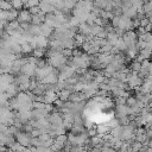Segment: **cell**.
<instances>
[{
	"instance_id": "obj_1",
	"label": "cell",
	"mask_w": 152,
	"mask_h": 152,
	"mask_svg": "<svg viewBox=\"0 0 152 152\" xmlns=\"http://www.w3.org/2000/svg\"><path fill=\"white\" fill-rule=\"evenodd\" d=\"M31 139H32V137L28 134V133H26V132H20L17 137H15V140L21 145V146H24V147H31Z\"/></svg>"
},
{
	"instance_id": "obj_2",
	"label": "cell",
	"mask_w": 152,
	"mask_h": 152,
	"mask_svg": "<svg viewBox=\"0 0 152 152\" xmlns=\"http://www.w3.org/2000/svg\"><path fill=\"white\" fill-rule=\"evenodd\" d=\"M36 71H37V65L34 63H30V62H27L23 66V69H21V74H24V75H26L28 77L34 76L36 75Z\"/></svg>"
},
{
	"instance_id": "obj_3",
	"label": "cell",
	"mask_w": 152,
	"mask_h": 152,
	"mask_svg": "<svg viewBox=\"0 0 152 152\" xmlns=\"http://www.w3.org/2000/svg\"><path fill=\"white\" fill-rule=\"evenodd\" d=\"M48 119H49V121L52 126H63V116L57 112L51 113L48 116Z\"/></svg>"
},
{
	"instance_id": "obj_4",
	"label": "cell",
	"mask_w": 152,
	"mask_h": 152,
	"mask_svg": "<svg viewBox=\"0 0 152 152\" xmlns=\"http://www.w3.org/2000/svg\"><path fill=\"white\" fill-rule=\"evenodd\" d=\"M39 8L44 14H51V13H55V11H56V8L52 6L51 1H40Z\"/></svg>"
},
{
	"instance_id": "obj_5",
	"label": "cell",
	"mask_w": 152,
	"mask_h": 152,
	"mask_svg": "<svg viewBox=\"0 0 152 152\" xmlns=\"http://www.w3.org/2000/svg\"><path fill=\"white\" fill-rule=\"evenodd\" d=\"M20 24L21 23H30V21H32V14H31V12H30V10H21V11H19V17H18V19H17Z\"/></svg>"
},
{
	"instance_id": "obj_6",
	"label": "cell",
	"mask_w": 152,
	"mask_h": 152,
	"mask_svg": "<svg viewBox=\"0 0 152 152\" xmlns=\"http://www.w3.org/2000/svg\"><path fill=\"white\" fill-rule=\"evenodd\" d=\"M40 28H42V36H44V37H46V38H48V37H51V36L53 34V28H52L51 26L46 25L45 23L40 25Z\"/></svg>"
},
{
	"instance_id": "obj_7",
	"label": "cell",
	"mask_w": 152,
	"mask_h": 152,
	"mask_svg": "<svg viewBox=\"0 0 152 152\" xmlns=\"http://www.w3.org/2000/svg\"><path fill=\"white\" fill-rule=\"evenodd\" d=\"M90 25H88L87 23H83V24H81L80 26H78V33H81V34H83V36H90Z\"/></svg>"
},
{
	"instance_id": "obj_8",
	"label": "cell",
	"mask_w": 152,
	"mask_h": 152,
	"mask_svg": "<svg viewBox=\"0 0 152 152\" xmlns=\"http://www.w3.org/2000/svg\"><path fill=\"white\" fill-rule=\"evenodd\" d=\"M31 34H33L34 37H39V36H42V28H40V25H33V24H31L30 25V28L27 30Z\"/></svg>"
},
{
	"instance_id": "obj_9",
	"label": "cell",
	"mask_w": 152,
	"mask_h": 152,
	"mask_svg": "<svg viewBox=\"0 0 152 152\" xmlns=\"http://www.w3.org/2000/svg\"><path fill=\"white\" fill-rule=\"evenodd\" d=\"M71 94H72V93H71L70 90H68V89L61 90V91L58 93V95H59V100H62L63 102H66V101H69Z\"/></svg>"
},
{
	"instance_id": "obj_10",
	"label": "cell",
	"mask_w": 152,
	"mask_h": 152,
	"mask_svg": "<svg viewBox=\"0 0 152 152\" xmlns=\"http://www.w3.org/2000/svg\"><path fill=\"white\" fill-rule=\"evenodd\" d=\"M11 10H13L12 2L4 1V0L0 1V11H11Z\"/></svg>"
},
{
	"instance_id": "obj_11",
	"label": "cell",
	"mask_w": 152,
	"mask_h": 152,
	"mask_svg": "<svg viewBox=\"0 0 152 152\" xmlns=\"http://www.w3.org/2000/svg\"><path fill=\"white\" fill-rule=\"evenodd\" d=\"M115 48L119 50V52H122V51H127V45H126V43L124 42L122 37H121V38L118 40V43H116Z\"/></svg>"
},
{
	"instance_id": "obj_12",
	"label": "cell",
	"mask_w": 152,
	"mask_h": 152,
	"mask_svg": "<svg viewBox=\"0 0 152 152\" xmlns=\"http://www.w3.org/2000/svg\"><path fill=\"white\" fill-rule=\"evenodd\" d=\"M21 52H23V55H27V53H30V52H33V48H32V45L28 44V43H24V44H21Z\"/></svg>"
},
{
	"instance_id": "obj_13",
	"label": "cell",
	"mask_w": 152,
	"mask_h": 152,
	"mask_svg": "<svg viewBox=\"0 0 152 152\" xmlns=\"http://www.w3.org/2000/svg\"><path fill=\"white\" fill-rule=\"evenodd\" d=\"M144 147V145L139 141H134L132 145H131V152H140L141 148Z\"/></svg>"
},
{
	"instance_id": "obj_14",
	"label": "cell",
	"mask_w": 152,
	"mask_h": 152,
	"mask_svg": "<svg viewBox=\"0 0 152 152\" xmlns=\"http://www.w3.org/2000/svg\"><path fill=\"white\" fill-rule=\"evenodd\" d=\"M39 4H40V1H37V0H34V1H32V0H30V1H24V6L27 7L28 10L39 6Z\"/></svg>"
},
{
	"instance_id": "obj_15",
	"label": "cell",
	"mask_w": 152,
	"mask_h": 152,
	"mask_svg": "<svg viewBox=\"0 0 152 152\" xmlns=\"http://www.w3.org/2000/svg\"><path fill=\"white\" fill-rule=\"evenodd\" d=\"M131 70L134 71V72H138V74H139V71L141 70V63L134 61V62L131 64Z\"/></svg>"
},
{
	"instance_id": "obj_16",
	"label": "cell",
	"mask_w": 152,
	"mask_h": 152,
	"mask_svg": "<svg viewBox=\"0 0 152 152\" xmlns=\"http://www.w3.org/2000/svg\"><path fill=\"white\" fill-rule=\"evenodd\" d=\"M45 55V49H34L33 50V57L36 58H42Z\"/></svg>"
},
{
	"instance_id": "obj_17",
	"label": "cell",
	"mask_w": 152,
	"mask_h": 152,
	"mask_svg": "<svg viewBox=\"0 0 152 152\" xmlns=\"http://www.w3.org/2000/svg\"><path fill=\"white\" fill-rule=\"evenodd\" d=\"M12 2V6H13V8L14 10H20V8H23V6H24V1H20V0H13V1H11Z\"/></svg>"
},
{
	"instance_id": "obj_18",
	"label": "cell",
	"mask_w": 152,
	"mask_h": 152,
	"mask_svg": "<svg viewBox=\"0 0 152 152\" xmlns=\"http://www.w3.org/2000/svg\"><path fill=\"white\" fill-rule=\"evenodd\" d=\"M138 103V100H137V97H133V96H129L128 99H127V102H126V104L128 106V107H133V106H135Z\"/></svg>"
},
{
	"instance_id": "obj_19",
	"label": "cell",
	"mask_w": 152,
	"mask_h": 152,
	"mask_svg": "<svg viewBox=\"0 0 152 152\" xmlns=\"http://www.w3.org/2000/svg\"><path fill=\"white\" fill-rule=\"evenodd\" d=\"M144 12H145L146 14L152 13V1L145 2V5H144Z\"/></svg>"
},
{
	"instance_id": "obj_20",
	"label": "cell",
	"mask_w": 152,
	"mask_h": 152,
	"mask_svg": "<svg viewBox=\"0 0 152 152\" xmlns=\"http://www.w3.org/2000/svg\"><path fill=\"white\" fill-rule=\"evenodd\" d=\"M45 106H46V103H44V102H37V101L33 102L34 109H45Z\"/></svg>"
},
{
	"instance_id": "obj_21",
	"label": "cell",
	"mask_w": 152,
	"mask_h": 152,
	"mask_svg": "<svg viewBox=\"0 0 152 152\" xmlns=\"http://www.w3.org/2000/svg\"><path fill=\"white\" fill-rule=\"evenodd\" d=\"M61 52H62V55L64 57H66V58L68 57H71L72 58V50H70V49H63Z\"/></svg>"
},
{
	"instance_id": "obj_22",
	"label": "cell",
	"mask_w": 152,
	"mask_h": 152,
	"mask_svg": "<svg viewBox=\"0 0 152 152\" xmlns=\"http://www.w3.org/2000/svg\"><path fill=\"white\" fill-rule=\"evenodd\" d=\"M38 139H39L40 141H49L50 139H52V137H51L50 134H40V135L38 137Z\"/></svg>"
},
{
	"instance_id": "obj_23",
	"label": "cell",
	"mask_w": 152,
	"mask_h": 152,
	"mask_svg": "<svg viewBox=\"0 0 152 152\" xmlns=\"http://www.w3.org/2000/svg\"><path fill=\"white\" fill-rule=\"evenodd\" d=\"M148 24H151V23H150V19H148V18H146V17H145V18H142V19L140 20V26H141V27H146Z\"/></svg>"
}]
</instances>
